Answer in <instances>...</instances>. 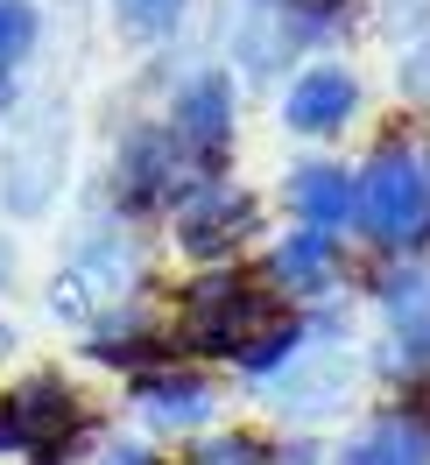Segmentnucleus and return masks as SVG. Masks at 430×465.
Instances as JSON below:
<instances>
[{
	"label": "nucleus",
	"mask_w": 430,
	"mask_h": 465,
	"mask_svg": "<svg viewBox=\"0 0 430 465\" xmlns=\"http://www.w3.org/2000/svg\"><path fill=\"white\" fill-rule=\"evenodd\" d=\"M353 212L381 247H416L430 240V163L409 148H381L367 176L353 183Z\"/></svg>",
	"instance_id": "f257e3e1"
},
{
	"label": "nucleus",
	"mask_w": 430,
	"mask_h": 465,
	"mask_svg": "<svg viewBox=\"0 0 430 465\" xmlns=\"http://www.w3.org/2000/svg\"><path fill=\"white\" fill-rule=\"evenodd\" d=\"M261 331H268V296L255 282H240V275H205L191 290V303H184V339H198V346L240 352Z\"/></svg>",
	"instance_id": "f03ea898"
},
{
	"label": "nucleus",
	"mask_w": 430,
	"mask_h": 465,
	"mask_svg": "<svg viewBox=\"0 0 430 465\" xmlns=\"http://www.w3.org/2000/svg\"><path fill=\"white\" fill-rule=\"evenodd\" d=\"M135 247H120V240H92L78 262L57 275V311L64 318H78V324H92L99 318V303H120V296L135 290Z\"/></svg>",
	"instance_id": "7ed1b4c3"
},
{
	"label": "nucleus",
	"mask_w": 430,
	"mask_h": 465,
	"mask_svg": "<svg viewBox=\"0 0 430 465\" xmlns=\"http://www.w3.org/2000/svg\"><path fill=\"white\" fill-rule=\"evenodd\" d=\"M381 311H388V367L395 374H430V268H395L381 282Z\"/></svg>",
	"instance_id": "20e7f679"
},
{
	"label": "nucleus",
	"mask_w": 430,
	"mask_h": 465,
	"mask_svg": "<svg viewBox=\"0 0 430 465\" xmlns=\"http://www.w3.org/2000/svg\"><path fill=\"white\" fill-rule=\"evenodd\" d=\"M170 134L184 142V155H198V163H219V155H226V142H233V85L219 71H205V78H191V85L176 92Z\"/></svg>",
	"instance_id": "39448f33"
},
{
	"label": "nucleus",
	"mask_w": 430,
	"mask_h": 465,
	"mask_svg": "<svg viewBox=\"0 0 430 465\" xmlns=\"http://www.w3.org/2000/svg\"><path fill=\"white\" fill-rule=\"evenodd\" d=\"M176 170H184V142H176L170 127H142L135 142L120 148V191H127V204H170V198H191Z\"/></svg>",
	"instance_id": "423d86ee"
},
{
	"label": "nucleus",
	"mask_w": 430,
	"mask_h": 465,
	"mask_svg": "<svg viewBox=\"0 0 430 465\" xmlns=\"http://www.w3.org/2000/svg\"><path fill=\"white\" fill-rule=\"evenodd\" d=\"M311 29H317V15L304 0H247L240 22H233V50L255 64V71H268V64H283Z\"/></svg>",
	"instance_id": "0eeeda50"
},
{
	"label": "nucleus",
	"mask_w": 430,
	"mask_h": 465,
	"mask_svg": "<svg viewBox=\"0 0 430 465\" xmlns=\"http://www.w3.org/2000/svg\"><path fill=\"white\" fill-rule=\"evenodd\" d=\"M176 226H184V247H191L198 262H212V254H233V247L247 240L255 204L233 198V191H219V183H205V191H191V198H184Z\"/></svg>",
	"instance_id": "6e6552de"
},
{
	"label": "nucleus",
	"mask_w": 430,
	"mask_h": 465,
	"mask_svg": "<svg viewBox=\"0 0 430 465\" xmlns=\"http://www.w3.org/2000/svg\"><path fill=\"white\" fill-rule=\"evenodd\" d=\"M353 106H360L353 71H339V64H317V71H304V78L289 85L283 120L296 127V134H339L345 120H353Z\"/></svg>",
	"instance_id": "1a4fd4ad"
},
{
	"label": "nucleus",
	"mask_w": 430,
	"mask_h": 465,
	"mask_svg": "<svg viewBox=\"0 0 430 465\" xmlns=\"http://www.w3.org/2000/svg\"><path fill=\"white\" fill-rule=\"evenodd\" d=\"M339 465H430V423L424 416H381L339 451Z\"/></svg>",
	"instance_id": "9d476101"
},
{
	"label": "nucleus",
	"mask_w": 430,
	"mask_h": 465,
	"mask_svg": "<svg viewBox=\"0 0 430 465\" xmlns=\"http://www.w3.org/2000/svg\"><path fill=\"white\" fill-rule=\"evenodd\" d=\"M289 212L317 232H339L345 212H353V176L339 163H304V170L289 176Z\"/></svg>",
	"instance_id": "9b49d317"
},
{
	"label": "nucleus",
	"mask_w": 430,
	"mask_h": 465,
	"mask_svg": "<svg viewBox=\"0 0 430 465\" xmlns=\"http://www.w3.org/2000/svg\"><path fill=\"white\" fill-rule=\"evenodd\" d=\"M142 409L155 423H170V430H198L205 416H212V388L198 374H148L142 381Z\"/></svg>",
	"instance_id": "f8f14e48"
},
{
	"label": "nucleus",
	"mask_w": 430,
	"mask_h": 465,
	"mask_svg": "<svg viewBox=\"0 0 430 465\" xmlns=\"http://www.w3.org/2000/svg\"><path fill=\"white\" fill-rule=\"evenodd\" d=\"M332 254H339V232H317V226H296L275 247V282L283 290H317L332 275Z\"/></svg>",
	"instance_id": "ddd939ff"
},
{
	"label": "nucleus",
	"mask_w": 430,
	"mask_h": 465,
	"mask_svg": "<svg viewBox=\"0 0 430 465\" xmlns=\"http://www.w3.org/2000/svg\"><path fill=\"white\" fill-rule=\"evenodd\" d=\"M35 50V7L29 0H0V71Z\"/></svg>",
	"instance_id": "4468645a"
},
{
	"label": "nucleus",
	"mask_w": 430,
	"mask_h": 465,
	"mask_svg": "<svg viewBox=\"0 0 430 465\" xmlns=\"http://www.w3.org/2000/svg\"><path fill=\"white\" fill-rule=\"evenodd\" d=\"M296 346H304V331H296V324H268V331H261V346H240V367H247V374H268V367L296 360Z\"/></svg>",
	"instance_id": "2eb2a0df"
},
{
	"label": "nucleus",
	"mask_w": 430,
	"mask_h": 465,
	"mask_svg": "<svg viewBox=\"0 0 430 465\" xmlns=\"http://www.w3.org/2000/svg\"><path fill=\"white\" fill-rule=\"evenodd\" d=\"M395 85H402V99L430 106V35H416V43L402 50V64H395Z\"/></svg>",
	"instance_id": "dca6fc26"
},
{
	"label": "nucleus",
	"mask_w": 430,
	"mask_h": 465,
	"mask_svg": "<svg viewBox=\"0 0 430 465\" xmlns=\"http://www.w3.org/2000/svg\"><path fill=\"white\" fill-rule=\"evenodd\" d=\"M184 465H268V459H261L255 437H212V444H198Z\"/></svg>",
	"instance_id": "f3484780"
},
{
	"label": "nucleus",
	"mask_w": 430,
	"mask_h": 465,
	"mask_svg": "<svg viewBox=\"0 0 430 465\" xmlns=\"http://www.w3.org/2000/svg\"><path fill=\"white\" fill-rule=\"evenodd\" d=\"M176 15H184V0H120V22L142 29V35H163Z\"/></svg>",
	"instance_id": "a211bd4d"
},
{
	"label": "nucleus",
	"mask_w": 430,
	"mask_h": 465,
	"mask_svg": "<svg viewBox=\"0 0 430 465\" xmlns=\"http://www.w3.org/2000/svg\"><path fill=\"white\" fill-rule=\"evenodd\" d=\"M99 465H155V451H142V444H114Z\"/></svg>",
	"instance_id": "6ab92c4d"
},
{
	"label": "nucleus",
	"mask_w": 430,
	"mask_h": 465,
	"mask_svg": "<svg viewBox=\"0 0 430 465\" xmlns=\"http://www.w3.org/2000/svg\"><path fill=\"white\" fill-rule=\"evenodd\" d=\"M7 275H15V247L0 240V282H7Z\"/></svg>",
	"instance_id": "aec40b11"
},
{
	"label": "nucleus",
	"mask_w": 430,
	"mask_h": 465,
	"mask_svg": "<svg viewBox=\"0 0 430 465\" xmlns=\"http://www.w3.org/2000/svg\"><path fill=\"white\" fill-rule=\"evenodd\" d=\"M0 106H7V71H0Z\"/></svg>",
	"instance_id": "412c9836"
}]
</instances>
